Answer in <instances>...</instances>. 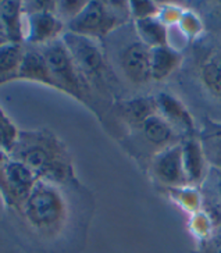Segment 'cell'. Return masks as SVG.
Returning a JSON list of instances; mask_svg holds the SVG:
<instances>
[{
  "instance_id": "obj_22",
  "label": "cell",
  "mask_w": 221,
  "mask_h": 253,
  "mask_svg": "<svg viewBox=\"0 0 221 253\" xmlns=\"http://www.w3.org/2000/svg\"><path fill=\"white\" fill-rule=\"evenodd\" d=\"M88 4V1H70V0H61L57 1V6H56V14L59 17L63 23L67 24L71 23L74 18H77L78 15L81 14V11L85 8V6Z\"/></svg>"
},
{
  "instance_id": "obj_10",
  "label": "cell",
  "mask_w": 221,
  "mask_h": 253,
  "mask_svg": "<svg viewBox=\"0 0 221 253\" xmlns=\"http://www.w3.org/2000/svg\"><path fill=\"white\" fill-rule=\"evenodd\" d=\"M18 80L38 82V84L57 89V85L50 74V70L47 67V63L44 60V54L39 47H34V46L25 45L20 67H18V71L14 75L13 81H18Z\"/></svg>"
},
{
  "instance_id": "obj_15",
  "label": "cell",
  "mask_w": 221,
  "mask_h": 253,
  "mask_svg": "<svg viewBox=\"0 0 221 253\" xmlns=\"http://www.w3.org/2000/svg\"><path fill=\"white\" fill-rule=\"evenodd\" d=\"M203 203L207 206V216L213 221L216 228L221 227V171L209 167L206 178L203 181Z\"/></svg>"
},
{
  "instance_id": "obj_14",
  "label": "cell",
  "mask_w": 221,
  "mask_h": 253,
  "mask_svg": "<svg viewBox=\"0 0 221 253\" xmlns=\"http://www.w3.org/2000/svg\"><path fill=\"white\" fill-rule=\"evenodd\" d=\"M0 23L6 31L8 42L15 45H24L22 1H0Z\"/></svg>"
},
{
  "instance_id": "obj_20",
  "label": "cell",
  "mask_w": 221,
  "mask_h": 253,
  "mask_svg": "<svg viewBox=\"0 0 221 253\" xmlns=\"http://www.w3.org/2000/svg\"><path fill=\"white\" fill-rule=\"evenodd\" d=\"M200 77L207 92L216 99H221V53L206 60L200 71Z\"/></svg>"
},
{
  "instance_id": "obj_6",
  "label": "cell",
  "mask_w": 221,
  "mask_h": 253,
  "mask_svg": "<svg viewBox=\"0 0 221 253\" xmlns=\"http://www.w3.org/2000/svg\"><path fill=\"white\" fill-rule=\"evenodd\" d=\"M66 24L53 11H38L24 15V43L42 47L59 41L66 34Z\"/></svg>"
},
{
  "instance_id": "obj_1",
  "label": "cell",
  "mask_w": 221,
  "mask_h": 253,
  "mask_svg": "<svg viewBox=\"0 0 221 253\" xmlns=\"http://www.w3.org/2000/svg\"><path fill=\"white\" fill-rule=\"evenodd\" d=\"M10 157L27 166L42 181L63 185L74 181V167L66 145L47 128L20 131Z\"/></svg>"
},
{
  "instance_id": "obj_21",
  "label": "cell",
  "mask_w": 221,
  "mask_h": 253,
  "mask_svg": "<svg viewBox=\"0 0 221 253\" xmlns=\"http://www.w3.org/2000/svg\"><path fill=\"white\" fill-rule=\"evenodd\" d=\"M18 135H20V129L0 107V149L10 155V152L14 148L15 142L18 139Z\"/></svg>"
},
{
  "instance_id": "obj_18",
  "label": "cell",
  "mask_w": 221,
  "mask_h": 253,
  "mask_svg": "<svg viewBox=\"0 0 221 253\" xmlns=\"http://www.w3.org/2000/svg\"><path fill=\"white\" fill-rule=\"evenodd\" d=\"M156 113H159L156 97H140L128 102L124 106V116L127 121L135 126H140L145 120Z\"/></svg>"
},
{
  "instance_id": "obj_23",
  "label": "cell",
  "mask_w": 221,
  "mask_h": 253,
  "mask_svg": "<svg viewBox=\"0 0 221 253\" xmlns=\"http://www.w3.org/2000/svg\"><path fill=\"white\" fill-rule=\"evenodd\" d=\"M130 13L135 21L146 20L152 17H159L160 8L153 1H130Z\"/></svg>"
},
{
  "instance_id": "obj_4",
  "label": "cell",
  "mask_w": 221,
  "mask_h": 253,
  "mask_svg": "<svg viewBox=\"0 0 221 253\" xmlns=\"http://www.w3.org/2000/svg\"><path fill=\"white\" fill-rule=\"evenodd\" d=\"M47 63L57 90L75 97L82 103L88 104L89 86L80 73L70 50L63 39L54 41L49 45L39 47Z\"/></svg>"
},
{
  "instance_id": "obj_11",
  "label": "cell",
  "mask_w": 221,
  "mask_h": 253,
  "mask_svg": "<svg viewBox=\"0 0 221 253\" xmlns=\"http://www.w3.org/2000/svg\"><path fill=\"white\" fill-rule=\"evenodd\" d=\"M182 162H184V170L188 184H192V185L203 184L209 172V169H207L209 163L205 156L200 139L189 136L182 141Z\"/></svg>"
},
{
  "instance_id": "obj_8",
  "label": "cell",
  "mask_w": 221,
  "mask_h": 253,
  "mask_svg": "<svg viewBox=\"0 0 221 253\" xmlns=\"http://www.w3.org/2000/svg\"><path fill=\"white\" fill-rule=\"evenodd\" d=\"M38 181L39 178L27 166L11 159L6 171V192L1 198L4 205L13 210L20 211L24 202L28 199Z\"/></svg>"
},
{
  "instance_id": "obj_25",
  "label": "cell",
  "mask_w": 221,
  "mask_h": 253,
  "mask_svg": "<svg viewBox=\"0 0 221 253\" xmlns=\"http://www.w3.org/2000/svg\"><path fill=\"white\" fill-rule=\"evenodd\" d=\"M178 194H179V202L184 208L189 210H196L200 206V198L192 189H185V188H176Z\"/></svg>"
},
{
  "instance_id": "obj_26",
  "label": "cell",
  "mask_w": 221,
  "mask_h": 253,
  "mask_svg": "<svg viewBox=\"0 0 221 253\" xmlns=\"http://www.w3.org/2000/svg\"><path fill=\"white\" fill-rule=\"evenodd\" d=\"M10 160H11V157L7 152L0 149V196L1 198L6 192V171H7Z\"/></svg>"
},
{
  "instance_id": "obj_5",
  "label": "cell",
  "mask_w": 221,
  "mask_h": 253,
  "mask_svg": "<svg viewBox=\"0 0 221 253\" xmlns=\"http://www.w3.org/2000/svg\"><path fill=\"white\" fill-rule=\"evenodd\" d=\"M63 42L70 50L80 73L88 84L89 89L92 85L99 86L106 78L107 66L102 50L96 45L93 39L80 37L66 31L63 35Z\"/></svg>"
},
{
  "instance_id": "obj_13",
  "label": "cell",
  "mask_w": 221,
  "mask_h": 253,
  "mask_svg": "<svg viewBox=\"0 0 221 253\" xmlns=\"http://www.w3.org/2000/svg\"><path fill=\"white\" fill-rule=\"evenodd\" d=\"M142 134L147 142L155 146H160L162 149L179 143V132L163 117L160 113H156L143 121L139 126Z\"/></svg>"
},
{
  "instance_id": "obj_16",
  "label": "cell",
  "mask_w": 221,
  "mask_h": 253,
  "mask_svg": "<svg viewBox=\"0 0 221 253\" xmlns=\"http://www.w3.org/2000/svg\"><path fill=\"white\" fill-rule=\"evenodd\" d=\"M182 61V54L169 45L152 49V80L162 81L167 78Z\"/></svg>"
},
{
  "instance_id": "obj_9",
  "label": "cell",
  "mask_w": 221,
  "mask_h": 253,
  "mask_svg": "<svg viewBox=\"0 0 221 253\" xmlns=\"http://www.w3.org/2000/svg\"><path fill=\"white\" fill-rule=\"evenodd\" d=\"M120 64L126 77L135 85L152 81V47L143 42H133L121 54Z\"/></svg>"
},
{
  "instance_id": "obj_7",
  "label": "cell",
  "mask_w": 221,
  "mask_h": 253,
  "mask_svg": "<svg viewBox=\"0 0 221 253\" xmlns=\"http://www.w3.org/2000/svg\"><path fill=\"white\" fill-rule=\"evenodd\" d=\"M150 170L163 185L173 189L188 185L182 162V142L159 150L152 160Z\"/></svg>"
},
{
  "instance_id": "obj_19",
  "label": "cell",
  "mask_w": 221,
  "mask_h": 253,
  "mask_svg": "<svg viewBox=\"0 0 221 253\" xmlns=\"http://www.w3.org/2000/svg\"><path fill=\"white\" fill-rule=\"evenodd\" d=\"M200 142L209 166L221 171V126L205 128Z\"/></svg>"
},
{
  "instance_id": "obj_3",
  "label": "cell",
  "mask_w": 221,
  "mask_h": 253,
  "mask_svg": "<svg viewBox=\"0 0 221 253\" xmlns=\"http://www.w3.org/2000/svg\"><path fill=\"white\" fill-rule=\"evenodd\" d=\"M128 17H131L130 1L92 0L88 1L81 14L67 24V31L93 41L102 39L126 23Z\"/></svg>"
},
{
  "instance_id": "obj_24",
  "label": "cell",
  "mask_w": 221,
  "mask_h": 253,
  "mask_svg": "<svg viewBox=\"0 0 221 253\" xmlns=\"http://www.w3.org/2000/svg\"><path fill=\"white\" fill-rule=\"evenodd\" d=\"M195 253H221V227L216 228L206 238L199 239Z\"/></svg>"
},
{
  "instance_id": "obj_12",
  "label": "cell",
  "mask_w": 221,
  "mask_h": 253,
  "mask_svg": "<svg viewBox=\"0 0 221 253\" xmlns=\"http://www.w3.org/2000/svg\"><path fill=\"white\" fill-rule=\"evenodd\" d=\"M159 113L177 129L179 134L192 135L195 131V124L191 114L178 99L169 93H160L156 97Z\"/></svg>"
},
{
  "instance_id": "obj_2",
  "label": "cell",
  "mask_w": 221,
  "mask_h": 253,
  "mask_svg": "<svg viewBox=\"0 0 221 253\" xmlns=\"http://www.w3.org/2000/svg\"><path fill=\"white\" fill-rule=\"evenodd\" d=\"M20 213L35 232L53 238L63 230L68 209L59 185L39 179Z\"/></svg>"
},
{
  "instance_id": "obj_17",
  "label": "cell",
  "mask_w": 221,
  "mask_h": 253,
  "mask_svg": "<svg viewBox=\"0 0 221 253\" xmlns=\"http://www.w3.org/2000/svg\"><path fill=\"white\" fill-rule=\"evenodd\" d=\"M136 32L140 42H143L149 47H159V46L169 45L167 42V27L159 17H152L146 20L136 21Z\"/></svg>"
}]
</instances>
